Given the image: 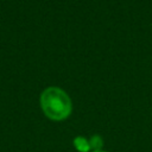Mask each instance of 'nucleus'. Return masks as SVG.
<instances>
[{"instance_id": "4", "label": "nucleus", "mask_w": 152, "mask_h": 152, "mask_svg": "<svg viewBox=\"0 0 152 152\" xmlns=\"http://www.w3.org/2000/svg\"><path fill=\"white\" fill-rule=\"evenodd\" d=\"M94 152H108V151H103V150H101V151H94Z\"/></svg>"}, {"instance_id": "3", "label": "nucleus", "mask_w": 152, "mask_h": 152, "mask_svg": "<svg viewBox=\"0 0 152 152\" xmlns=\"http://www.w3.org/2000/svg\"><path fill=\"white\" fill-rule=\"evenodd\" d=\"M89 145H90V151H101L102 146H103V139L101 138V135L95 134L89 139Z\"/></svg>"}, {"instance_id": "1", "label": "nucleus", "mask_w": 152, "mask_h": 152, "mask_svg": "<svg viewBox=\"0 0 152 152\" xmlns=\"http://www.w3.org/2000/svg\"><path fill=\"white\" fill-rule=\"evenodd\" d=\"M40 106L44 114L55 121L66 119L71 113L69 95L58 87H49L40 95Z\"/></svg>"}, {"instance_id": "2", "label": "nucleus", "mask_w": 152, "mask_h": 152, "mask_svg": "<svg viewBox=\"0 0 152 152\" xmlns=\"http://www.w3.org/2000/svg\"><path fill=\"white\" fill-rule=\"evenodd\" d=\"M72 144H74L75 148H76L78 152H89V151H90L89 140L86 139V138L82 137V135L75 137L74 140H72Z\"/></svg>"}]
</instances>
